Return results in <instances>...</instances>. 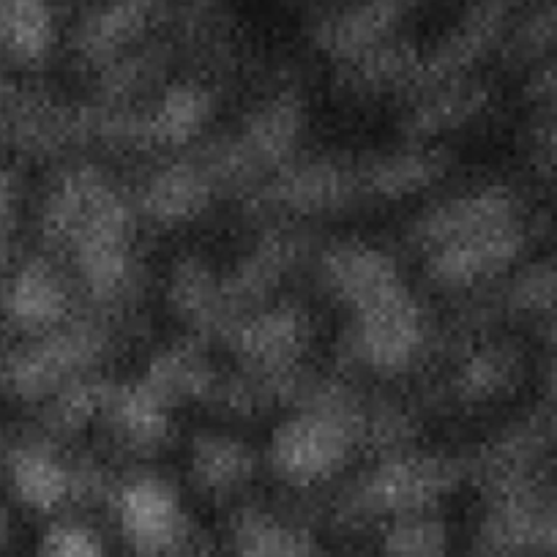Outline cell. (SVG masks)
<instances>
[{
	"mask_svg": "<svg viewBox=\"0 0 557 557\" xmlns=\"http://www.w3.org/2000/svg\"><path fill=\"white\" fill-rule=\"evenodd\" d=\"M352 421L342 412H307L276 432L273 465L293 484H312L329 479L345 465L352 448Z\"/></svg>",
	"mask_w": 557,
	"mask_h": 557,
	"instance_id": "cell-1",
	"label": "cell"
},
{
	"mask_svg": "<svg viewBox=\"0 0 557 557\" xmlns=\"http://www.w3.org/2000/svg\"><path fill=\"white\" fill-rule=\"evenodd\" d=\"M121 528L132 549L143 557L173 555L186 539L184 508L159 479L132 481L123 490Z\"/></svg>",
	"mask_w": 557,
	"mask_h": 557,
	"instance_id": "cell-2",
	"label": "cell"
},
{
	"mask_svg": "<svg viewBox=\"0 0 557 557\" xmlns=\"http://www.w3.org/2000/svg\"><path fill=\"white\" fill-rule=\"evenodd\" d=\"M424 0H356L320 25V41L342 58H358L385 45L396 25Z\"/></svg>",
	"mask_w": 557,
	"mask_h": 557,
	"instance_id": "cell-3",
	"label": "cell"
},
{
	"mask_svg": "<svg viewBox=\"0 0 557 557\" xmlns=\"http://www.w3.org/2000/svg\"><path fill=\"white\" fill-rule=\"evenodd\" d=\"M164 0H99L77 25L79 52L110 58L137 41L162 14Z\"/></svg>",
	"mask_w": 557,
	"mask_h": 557,
	"instance_id": "cell-4",
	"label": "cell"
},
{
	"mask_svg": "<svg viewBox=\"0 0 557 557\" xmlns=\"http://www.w3.org/2000/svg\"><path fill=\"white\" fill-rule=\"evenodd\" d=\"M55 41L52 0H0V47L20 63H36Z\"/></svg>",
	"mask_w": 557,
	"mask_h": 557,
	"instance_id": "cell-5",
	"label": "cell"
},
{
	"mask_svg": "<svg viewBox=\"0 0 557 557\" xmlns=\"http://www.w3.org/2000/svg\"><path fill=\"white\" fill-rule=\"evenodd\" d=\"M63 304H66V293H63L61 278L45 265L25 268L20 276H14L7 293L9 318L28 331L47 329L58 318H63Z\"/></svg>",
	"mask_w": 557,
	"mask_h": 557,
	"instance_id": "cell-6",
	"label": "cell"
},
{
	"mask_svg": "<svg viewBox=\"0 0 557 557\" xmlns=\"http://www.w3.org/2000/svg\"><path fill=\"white\" fill-rule=\"evenodd\" d=\"M233 546L238 557H312V541L304 530L260 511L235 522Z\"/></svg>",
	"mask_w": 557,
	"mask_h": 557,
	"instance_id": "cell-7",
	"label": "cell"
},
{
	"mask_svg": "<svg viewBox=\"0 0 557 557\" xmlns=\"http://www.w3.org/2000/svg\"><path fill=\"white\" fill-rule=\"evenodd\" d=\"M557 52V0H535L522 12L503 41V58L511 66H533Z\"/></svg>",
	"mask_w": 557,
	"mask_h": 557,
	"instance_id": "cell-8",
	"label": "cell"
},
{
	"mask_svg": "<svg viewBox=\"0 0 557 557\" xmlns=\"http://www.w3.org/2000/svg\"><path fill=\"white\" fill-rule=\"evenodd\" d=\"M14 486L23 495L28 506L50 511L58 503L66 500L72 492L74 479L61 462L52 459V454L41 451V448H28L14 457Z\"/></svg>",
	"mask_w": 557,
	"mask_h": 557,
	"instance_id": "cell-9",
	"label": "cell"
},
{
	"mask_svg": "<svg viewBox=\"0 0 557 557\" xmlns=\"http://www.w3.org/2000/svg\"><path fill=\"white\" fill-rule=\"evenodd\" d=\"M251 457L244 446L227 437H202L195 451V473L202 490L224 492L249 475Z\"/></svg>",
	"mask_w": 557,
	"mask_h": 557,
	"instance_id": "cell-10",
	"label": "cell"
},
{
	"mask_svg": "<svg viewBox=\"0 0 557 557\" xmlns=\"http://www.w3.org/2000/svg\"><path fill=\"white\" fill-rule=\"evenodd\" d=\"M508 307L522 314H557V260L533 262L513 278L508 290Z\"/></svg>",
	"mask_w": 557,
	"mask_h": 557,
	"instance_id": "cell-11",
	"label": "cell"
},
{
	"mask_svg": "<svg viewBox=\"0 0 557 557\" xmlns=\"http://www.w3.org/2000/svg\"><path fill=\"white\" fill-rule=\"evenodd\" d=\"M385 557H446V528L424 517L401 519L385 539Z\"/></svg>",
	"mask_w": 557,
	"mask_h": 557,
	"instance_id": "cell-12",
	"label": "cell"
},
{
	"mask_svg": "<svg viewBox=\"0 0 557 557\" xmlns=\"http://www.w3.org/2000/svg\"><path fill=\"white\" fill-rule=\"evenodd\" d=\"M202 197V184L195 173H168L157 186H153V206L159 216L178 219L189 216L195 211L197 200Z\"/></svg>",
	"mask_w": 557,
	"mask_h": 557,
	"instance_id": "cell-13",
	"label": "cell"
},
{
	"mask_svg": "<svg viewBox=\"0 0 557 557\" xmlns=\"http://www.w3.org/2000/svg\"><path fill=\"white\" fill-rule=\"evenodd\" d=\"M41 557H104L99 539L79 524H58L41 544Z\"/></svg>",
	"mask_w": 557,
	"mask_h": 557,
	"instance_id": "cell-14",
	"label": "cell"
},
{
	"mask_svg": "<svg viewBox=\"0 0 557 557\" xmlns=\"http://www.w3.org/2000/svg\"><path fill=\"white\" fill-rule=\"evenodd\" d=\"M544 115L533 126V137H530V153H533V164L544 178L557 181V101L544 104Z\"/></svg>",
	"mask_w": 557,
	"mask_h": 557,
	"instance_id": "cell-15",
	"label": "cell"
},
{
	"mask_svg": "<svg viewBox=\"0 0 557 557\" xmlns=\"http://www.w3.org/2000/svg\"><path fill=\"white\" fill-rule=\"evenodd\" d=\"M528 96L539 104L557 101V52L546 63H541L528 83Z\"/></svg>",
	"mask_w": 557,
	"mask_h": 557,
	"instance_id": "cell-16",
	"label": "cell"
},
{
	"mask_svg": "<svg viewBox=\"0 0 557 557\" xmlns=\"http://www.w3.org/2000/svg\"><path fill=\"white\" fill-rule=\"evenodd\" d=\"M544 410L557 416V352L552 356L549 367L544 372Z\"/></svg>",
	"mask_w": 557,
	"mask_h": 557,
	"instance_id": "cell-17",
	"label": "cell"
},
{
	"mask_svg": "<svg viewBox=\"0 0 557 557\" xmlns=\"http://www.w3.org/2000/svg\"><path fill=\"white\" fill-rule=\"evenodd\" d=\"M7 541H9V517L0 511V546L7 544Z\"/></svg>",
	"mask_w": 557,
	"mask_h": 557,
	"instance_id": "cell-18",
	"label": "cell"
},
{
	"mask_svg": "<svg viewBox=\"0 0 557 557\" xmlns=\"http://www.w3.org/2000/svg\"><path fill=\"white\" fill-rule=\"evenodd\" d=\"M189 557H208V555H189Z\"/></svg>",
	"mask_w": 557,
	"mask_h": 557,
	"instance_id": "cell-19",
	"label": "cell"
}]
</instances>
